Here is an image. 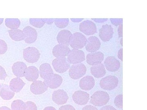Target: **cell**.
<instances>
[{
  "label": "cell",
  "mask_w": 147,
  "mask_h": 110,
  "mask_svg": "<svg viewBox=\"0 0 147 110\" xmlns=\"http://www.w3.org/2000/svg\"><path fill=\"white\" fill-rule=\"evenodd\" d=\"M104 63L106 69L110 72H116L121 67V63L114 56H108L105 59Z\"/></svg>",
  "instance_id": "7c38bea8"
},
{
  "label": "cell",
  "mask_w": 147,
  "mask_h": 110,
  "mask_svg": "<svg viewBox=\"0 0 147 110\" xmlns=\"http://www.w3.org/2000/svg\"><path fill=\"white\" fill-rule=\"evenodd\" d=\"M70 49L68 46L64 44H58L54 46L53 49L52 53L56 58H62L67 56Z\"/></svg>",
  "instance_id": "5bb4252c"
},
{
  "label": "cell",
  "mask_w": 147,
  "mask_h": 110,
  "mask_svg": "<svg viewBox=\"0 0 147 110\" xmlns=\"http://www.w3.org/2000/svg\"><path fill=\"white\" fill-rule=\"evenodd\" d=\"M59 110H76L73 106L69 105H66L61 107Z\"/></svg>",
  "instance_id": "d590c367"
},
{
  "label": "cell",
  "mask_w": 147,
  "mask_h": 110,
  "mask_svg": "<svg viewBox=\"0 0 147 110\" xmlns=\"http://www.w3.org/2000/svg\"><path fill=\"white\" fill-rule=\"evenodd\" d=\"M114 34L113 28L111 25L106 24L103 25L100 29L99 36L104 42L109 41L113 38Z\"/></svg>",
  "instance_id": "2e32d148"
},
{
  "label": "cell",
  "mask_w": 147,
  "mask_h": 110,
  "mask_svg": "<svg viewBox=\"0 0 147 110\" xmlns=\"http://www.w3.org/2000/svg\"><path fill=\"white\" fill-rule=\"evenodd\" d=\"M91 72L94 77L97 78H102L106 74L105 66L102 63H96L92 65L91 68Z\"/></svg>",
  "instance_id": "7402d4cb"
},
{
  "label": "cell",
  "mask_w": 147,
  "mask_h": 110,
  "mask_svg": "<svg viewBox=\"0 0 147 110\" xmlns=\"http://www.w3.org/2000/svg\"><path fill=\"white\" fill-rule=\"evenodd\" d=\"M7 45L5 42L0 39V54H4L7 50Z\"/></svg>",
  "instance_id": "836d02e7"
},
{
  "label": "cell",
  "mask_w": 147,
  "mask_h": 110,
  "mask_svg": "<svg viewBox=\"0 0 147 110\" xmlns=\"http://www.w3.org/2000/svg\"><path fill=\"white\" fill-rule=\"evenodd\" d=\"M67 60L70 64H79L85 60L84 52L79 49H73L70 50L67 55Z\"/></svg>",
  "instance_id": "8992f818"
},
{
  "label": "cell",
  "mask_w": 147,
  "mask_h": 110,
  "mask_svg": "<svg viewBox=\"0 0 147 110\" xmlns=\"http://www.w3.org/2000/svg\"><path fill=\"white\" fill-rule=\"evenodd\" d=\"M1 84H0V89H1Z\"/></svg>",
  "instance_id": "681fc988"
},
{
  "label": "cell",
  "mask_w": 147,
  "mask_h": 110,
  "mask_svg": "<svg viewBox=\"0 0 147 110\" xmlns=\"http://www.w3.org/2000/svg\"><path fill=\"white\" fill-rule=\"evenodd\" d=\"M122 39H122H122H121V44H122V45H123V44H122Z\"/></svg>",
  "instance_id": "c3c4849f"
},
{
  "label": "cell",
  "mask_w": 147,
  "mask_h": 110,
  "mask_svg": "<svg viewBox=\"0 0 147 110\" xmlns=\"http://www.w3.org/2000/svg\"><path fill=\"white\" fill-rule=\"evenodd\" d=\"M123 48H121V49H120L119 51H118V57H119V58H120L122 61H123Z\"/></svg>",
  "instance_id": "ab89813d"
},
{
  "label": "cell",
  "mask_w": 147,
  "mask_h": 110,
  "mask_svg": "<svg viewBox=\"0 0 147 110\" xmlns=\"http://www.w3.org/2000/svg\"><path fill=\"white\" fill-rule=\"evenodd\" d=\"M25 42L28 44L34 43L37 38L38 33L35 29L31 27H26L23 30Z\"/></svg>",
  "instance_id": "8fae6325"
},
{
  "label": "cell",
  "mask_w": 147,
  "mask_h": 110,
  "mask_svg": "<svg viewBox=\"0 0 147 110\" xmlns=\"http://www.w3.org/2000/svg\"><path fill=\"white\" fill-rule=\"evenodd\" d=\"M113 19V22H112V23L114 24H115V23L117 24V25H118V24H119L120 23V19Z\"/></svg>",
  "instance_id": "7bdbcfd3"
},
{
  "label": "cell",
  "mask_w": 147,
  "mask_h": 110,
  "mask_svg": "<svg viewBox=\"0 0 147 110\" xmlns=\"http://www.w3.org/2000/svg\"><path fill=\"white\" fill-rule=\"evenodd\" d=\"M8 32L11 38L14 41H20L24 39V33L20 30H10Z\"/></svg>",
  "instance_id": "4316f807"
},
{
  "label": "cell",
  "mask_w": 147,
  "mask_h": 110,
  "mask_svg": "<svg viewBox=\"0 0 147 110\" xmlns=\"http://www.w3.org/2000/svg\"><path fill=\"white\" fill-rule=\"evenodd\" d=\"M52 64L55 70L59 73H64L70 68V63L67 61L66 57L55 58Z\"/></svg>",
  "instance_id": "52a82bcc"
},
{
  "label": "cell",
  "mask_w": 147,
  "mask_h": 110,
  "mask_svg": "<svg viewBox=\"0 0 147 110\" xmlns=\"http://www.w3.org/2000/svg\"><path fill=\"white\" fill-rule=\"evenodd\" d=\"M0 110H11L9 108L6 107H2L0 108Z\"/></svg>",
  "instance_id": "bcb514c9"
},
{
  "label": "cell",
  "mask_w": 147,
  "mask_h": 110,
  "mask_svg": "<svg viewBox=\"0 0 147 110\" xmlns=\"http://www.w3.org/2000/svg\"><path fill=\"white\" fill-rule=\"evenodd\" d=\"M15 93L11 90L7 85L3 84L0 91V96L3 100L8 101L11 99L15 95Z\"/></svg>",
  "instance_id": "d4e9b609"
},
{
  "label": "cell",
  "mask_w": 147,
  "mask_h": 110,
  "mask_svg": "<svg viewBox=\"0 0 147 110\" xmlns=\"http://www.w3.org/2000/svg\"><path fill=\"white\" fill-rule=\"evenodd\" d=\"M104 58V54L101 52H92L87 54L86 56L87 63L90 65L102 63Z\"/></svg>",
  "instance_id": "ac0fdd59"
},
{
  "label": "cell",
  "mask_w": 147,
  "mask_h": 110,
  "mask_svg": "<svg viewBox=\"0 0 147 110\" xmlns=\"http://www.w3.org/2000/svg\"><path fill=\"white\" fill-rule=\"evenodd\" d=\"M21 110H37V107L33 102L28 101L24 103Z\"/></svg>",
  "instance_id": "1f68e13d"
},
{
  "label": "cell",
  "mask_w": 147,
  "mask_h": 110,
  "mask_svg": "<svg viewBox=\"0 0 147 110\" xmlns=\"http://www.w3.org/2000/svg\"><path fill=\"white\" fill-rule=\"evenodd\" d=\"M42 19L43 20L45 23H47V24H51L55 20V19L43 18Z\"/></svg>",
  "instance_id": "74e56055"
},
{
  "label": "cell",
  "mask_w": 147,
  "mask_h": 110,
  "mask_svg": "<svg viewBox=\"0 0 147 110\" xmlns=\"http://www.w3.org/2000/svg\"><path fill=\"white\" fill-rule=\"evenodd\" d=\"M63 82L62 77L57 74L52 73L47 77L44 82L47 87L51 89H56L59 87Z\"/></svg>",
  "instance_id": "ba28073f"
},
{
  "label": "cell",
  "mask_w": 147,
  "mask_h": 110,
  "mask_svg": "<svg viewBox=\"0 0 147 110\" xmlns=\"http://www.w3.org/2000/svg\"><path fill=\"white\" fill-rule=\"evenodd\" d=\"M94 19V21L97 22L102 23L106 21L108 19Z\"/></svg>",
  "instance_id": "60d3db41"
},
{
  "label": "cell",
  "mask_w": 147,
  "mask_h": 110,
  "mask_svg": "<svg viewBox=\"0 0 147 110\" xmlns=\"http://www.w3.org/2000/svg\"><path fill=\"white\" fill-rule=\"evenodd\" d=\"M95 85L94 78L90 76H85L80 80L79 82L80 88L84 91H90L93 89Z\"/></svg>",
  "instance_id": "d6986e66"
},
{
  "label": "cell",
  "mask_w": 147,
  "mask_h": 110,
  "mask_svg": "<svg viewBox=\"0 0 147 110\" xmlns=\"http://www.w3.org/2000/svg\"><path fill=\"white\" fill-rule=\"evenodd\" d=\"M5 23L7 27L11 30L18 29L20 25L21 22L18 18H7Z\"/></svg>",
  "instance_id": "83f0119b"
},
{
  "label": "cell",
  "mask_w": 147,
  "mask_h": 110,
  "mask_svg": "<svg viewBox=\"0 0 147 110\" xmlns=\"http://www.w3.org/2000/svg\"><path fill=\"white\" fill-rule=\"evenodd\" d=\"M71 20L73 22H80L82 21L83 19H71Z\"/></svg>",
  "instance_id": "f6af8a7d"
},
{
  "label": "cell",
  "mask_w": 147,
  "mask_h": 110,
  "mask_svg": "<svg viewBox=\"0 0 147 110\" xmlns=\"http://www.w3.org/2000/svg\"><path fill=\"white\" fill-rule=\"evenodd\" d=\"M74 101L80 105H84L87 103L89 99V95L86 92L82 91L75 92L72 96Z\"/></svg>",
  "instance_id": "4fadbf2b"
},
{
  "label": "cell",
  "mask_w": 147,
  "mask_h": 110,
  "mask_svg": "<svg viewBox=\"0 0 147 110\" xmlns=\"http://www.w3.org/2000/svg\"><path fill=\"white\" fill-rule=\"evenodd\" d=\"M39 50L34 47H29L24 49V59L28 63H33L37 62L40 57Z\"/></svg>",
  "instance_id": "3957f363"
},
{
  "label": "cell",
  "mask_w": 147,
  "mask_h": 110,
  "mask_svg": "<svg viewBox=\"0 0 147 110\" xmlns=\"http://www.w3.org/2000/svg\"><path fill=\"white\" fill-rule=\"evenodd\" d=\"M85 46L86 50L92 53L96 52L100 49L101 42L97 37L91 36L87 40V43Z\"/></svg>",
  "instance_id": "9a60e30c"
},
{
  "label": "cell",
  "mask_w": 147,
  "mask_h": 110,
  "mask_svg": "<svg viewBox=\"0 0 147 110\" xmlns=\"http://www.w3.org/2000/svg\"><path fill=\"white\" fill-rule=\"evenodd\" d=\"M87 68L83 63L72 65L69 68V77L74 80H78L86 74Z\"/></svg>",
  "instance_id": "277c9868"
},
{
  "label": "cell",
  "mask_w": 147,
  "mask_h": 110,
  "mask_svg": "<svg viewBox=\"0 0 147 110\" xmlns=\"http://www.w3.org/2000/svg\"><path fill=\"white\" fill-rule=\"evenodd\" d=\"M30 91L34 95H39L43 94L48 90V87L44 82L41 81H36L30 86Z\"/></svg>",
  "instance_id": "e0dca14e"
},
{
  "label": "cell",
  "mask_w": 147,
  "mask_h": 110,
  "mask_svg": "<svg viewBox=\"0 0 147 110\" xmlns=\"http://www.w3.org/2000/svg\"><path fill=\"white\" fill-rule=\"evenodd\" d=\"M123 95L121 94L117 96L115 98L114 103L115 106L119 109H122L123 107Z\"/></svg>",
  "instance_id": "d6a6232c"
},
{
  "label": "cell",
  "mask_w": 147,
  "mask_h": 110,
  "mask_svg": "<svg viewBox=\"0 0 147 110\" xmlns=\"http://www.w3.org/2000/svg\"><path fill=\"white\" fill-rule=\"evenodd\" d=\"M40 77L44 80L47 77L53 73V70L50 64L48 63H45L40 66Z\"/></svg>",
  "instance_id": "484cf974"
},
{
  "label": "cell",
  "mask_w": 147,
  "mask_h": 110,
  "mask_svg": "<svg viewBox=\"0 0 147 110\" xmlns=\"http://www.w3.org/2000/svg\"><path fill=\"white\" fill-rule=\"evenodd\" d=\"M7 76V75L4 68L0 65V80H5Z\"/></svg>",
  "instance_id": "e575fe53"
},
{
  "label": "cell",
  "mask_w": 147,
  "mask_h": 110,
  "mask_svg": "<svg viewBox=\"0 0 147 110\" xmlns=\"http://www.w3.org/2000/svg\"><path fill=\"white\" fill-rule=\"evenodd\" d=\"M100 110H117V109L113 106L107 105L103 107L100 109Z\"/></svg>",
  "instance_id": "f35d334b"
},
{
  "label": "cell",
  "mask_w": 147,
  "mask_h": 110,
  "mask_svg": "<svg viewBox=\"0 0 147 110\" xmlns=\"http://www.w3.org/2000/svg\"><path fill=\"white\" fill-rule=\"evenodd\" d=\"M44 110H56V109L52 107H48L45 108Z\"/></svg>",
  "instance_id": "ee69618b"
},
{
  "label": "cell",
  "mask_w": 147,
  "mask_h": 110,
  "mask_svg": "<svg viewBox=\"0 0 147 110\" xmlns=\"http://www.w3.org/2000/svg\"><path fill=\"white\" fill-rule=\"evenodd\" d=\"M110 100V96L107 92L98 91L91 96L90 103L97 107H102L108 103Z\"/></svg>",
  "instance_id": "6da1fadb"
},
{
  "label": "cell",
  "mask_w": 147,
  "mask_h": 110,
  "mask_svg": "<svg viewBox=\"0 0 147 110\" xmlns=\"http://www.w3.org/2000/svg\"><path fill=\"white\" fill-rule=\"evenodd\" d=\"M27 68L24 62L18 61L14 63L12 67L13 74L18 78H22L24 76V73Z\"/></svg>",
  "instance_id": "44dd1931"
},
{
  "label": "cell",
  "mask_w": 147,
  "mask_h": 110,
  "mask_svg": "<svg viewBox=\"0 0 147 110\" xmlns=\"http://www.w3.org/2000/svg\"><path fill=\"white\" fill-rule=\"evenodd\" d=\"M55 23L57 27L63 28L66 27L69 23V19H55Z\"/></svg>",
  "instance_id": "f546056e"
},
{
  "label": "cell",
  "mask_w": 147,
  "mask_h": 110,
  "mask_svg": "<svg viewBox=\"0 0 147 110\" xmlns=\"http://www.w3.org/2000/svg\"><path fill=\"white\" fill-rule=\"evenodd\" d=\"M24 103L22 100H17L13 101L11 104V110H21Z\"/></svg>",
  "instance_id": "4dcf8cb0"
},
{
  "label": "cell",
  "mask_w": 147,
  "mask_h": 110,
  "mask_svg": "<svg viewBox=\"0 0 147 110\" xmlns=\"http://www.w3.org/2000/svg\"><path fill=\"white\" fill-rule=\"evenodd\" d=\"M4 19L3 18H0V25L3 23V21Z\"/></svg>",
  "instance_id": "7dc6e473"
},
{
  "label": "cell",
  "mask_w": 147,
  "mask_h": 110,
  "mask_svg": "<svg viewBox=\"0 0 147 110\" xmlns=\"http://www.w3.org/2000/svg\"><path fill=\"white\" fill-rule=\"evenodd\" d=\"M39 71L35 66H30L27 68L24 73V77L28 81L34 82L39 77Z\"/></svg>",
  "instance_id": "ffe728a7"
},
{
  "label": "cell",
  "mask_w": 147,
  "mask_h": 110,
  "mask_svg": "<svg viewBox=\"0 0 147 110\" xmlns=\"http://www.w3.org/2000/svg\"><path fill=\"white\" fill-rule=\"evenodd\" d=\"M82 110H98L97 108L91 105H87L82 109Z\"/></svg>",
  "instance_id": "8d00e7d4"
},
{
  "label": "cell",
  "mask_w": 147,
  "mask_h": 110,
  "mask_svg": "<svg viewBox=\"0 0 147 110\" xmlns=\"http://www.w3.org/2000/svg\"><path fill=\"white\" fill-rule=\"evenodd\" d=\"M71 35L72 34L69 31L64 30L59 32L57 37V39L59 44L68 46Z\"/></svg>",
  "instance_id": "603a6c76"
},
{
  "label": "cell",
  "mask_w": 147,
  "mask_h": 110,
  "mask_svg": "<svg viewBox=\"0 0 147 110\" xmlns=\"http://www.w3.org/2000/svg\"><path fill=\"white\" fill-rule=\"evenodd\" d=\"M122 26L123 25L121 23V25H120L119 28V37H122Z\"/></svg>",
  "instance_id": "b9f144b4"
},
{
  "label": "cell",
  "mask_w": 147,
  "mask_h": 110,
  "mask_svg": "<svg viewBox=\"0 0 147 110\" xmlns=\"http://www.w3.org/2000/svg\"><path fill=\"white\" fill-rule=\"evenodd\" d=\"M25 85V83L19 78L12 79L10 82L9 87L14 93H18L21 91Z\"/></svg>",
  "instance_id": "cb8c5ba5"
},
{
  "label": "cell",
  "mask_w": 147,
  "mask_h": 110,
  "mask_svg": "<svg viewBox=\"0 0 147 110\" xmlns=\"http://www.w3.org/2000/svg\"><path fill=\"white\" fill-rule=\"evenodd\" d=\"M69 97L66 92L62 90L54 91L52 95V100L55 103L62 105L66 103Z\"/></svg>",
  "instance_id": "30bf717a"
},
{
  "label": "cell",
  "mask_w": 147,
  "mask_h": 110,
  "mask_svg": "<svg viewBox=\"0 0 147 110\" xmlns=\"http://www.w3.org/2000/svg\"><path fill=\"white\" fill-rule=\"evenodd\" d=\"M30 22L32 26L37 28H41L45 24L43 20L41 18L30 19Z\"/></svg>",
  "instance_id": "f1b7e54d"
},
{
  "label": "cell",
  "mask_w": 147,
  "mask_h": 110,
  "mask_svg": "<svg viewBox=\"0 0 147 110\" xmlns=\"http://www.w3.org/2000/svg\"><path fill=\"white\" fill-rule=\"evenodd\" d=\"M80 32L86 35H91L97 32V27L94 22L90 20H86L81 23L79 26Z\"/></svg>",
  "instance_id": "9c48e42d"
},
{
  "label": "cell",
  "mask_w": 147,
  "mask_h": 110,
  "mask_svg": "<svg viewBox=\"0 0 147 110\" xmlns=\"http://www.w3.org/2000/svg\"><path fill=\"white\" fill-rule=\"evenodd\" d=\"M87 39L84 35L79 32L72 34L69 40V45L74 49H81L86 45Z\"/></svg>",
  "instance_id": "7a4b0ae2"
},
{
  "label": "cell",
  "mask_w": 147,
  "mask_h": 110,
  "mask_svg": "<svg viewBox=\"0 0 147 110\" xmlns=\"http://www.w3.org/2000/svg\"><path fill=\"white\" fill-rule=\"evenodd\" d=\"M119 84V80L117 77L113 76H107L102 78L100 85L102 89L108 91H111L117 88Z\"/></svg>",
  "instance_id": "5b68a950"
}]
</instances>
